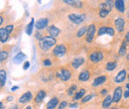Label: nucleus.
Returning <instances> with one entry per match:
<instances>
[{
	"label": "nucleus",
	"instance_id": "obj_39",
	"mask_svg": "<svg viewBox=\"0 0 129 109\" xmlns=\"http://www.w3.org/2000/svg\"><path fill=\"white\" fill-rule=\"evenodd\" d=\"M13 28H14V27H13V25H8V26H6V27H5V29H6V31L8 32V34H10L11 32L13 31Z\"/></svg>",
	"mask_w": 129,
	"mask_h": 109
},
{
	"label": "nucleus",
	"instance_id": "obj_50",
	"mask_svg": "<svg viewBox=\"0 0 129 109\" xmlns=\"http://www.w3.org/2000/svg\"><path fill=\"white\" fill-rule=\"evenodd\" d=\"M126 16H127V18L129 19V11H127V14H126Z\"/></svg>",
	"mask_w": 129,
	"mask_h": 109
},
{
	"label": "nucleus",
	"instance_id": "obj_22",
	"mask_svg": "<svg viewBox=\"0 0 129 109\" xmlns=\"http://www.w3.org/2000/svg\"><path fill=\"white\" fill-rule=\"evenodd\" d=\"M9 39V34L5 28H0V42L5 43Z\"/></svg>",
	"mask_w": 129,
	"mask_h": 109
},
{
	"label": "nucleus",
	"instance_id": "obj_43",
	"mask_svg": "<svg viewBox=\"0 0 129 109\" xmlns=\"http://www.w3.org/2000/svg\"><path fill=\"white\" fill-rule=\"evenodd\" d=\"M77 106H78V104H77V103H72V104L70 105V107H71V108H74V107H77Z\"/></svg>",
	"mask_w": 129,
	"mask_h": 109
},
{
	"label": "nucleus",
	"instance_id": "obj_11",
	"mask_svg": "<svg viewBox=\"0 0 129 109\" xmlns=\"http://www.w3.org/2000/svg\"><path fill=\"white\" fill-rule=\"evenodd\" d=\"M49 25V19L48 18H41L39 19L36 23H35V27L37 29V31H41V30H44L48 27Z\"/></svg>",
	"mask_w": 129,
	"mask_h": 109
},
{
	"label": "nucleus",
	"instance_id": "obj_25",
	"mask_svg": "<svg viewBox=\"0 0 129 109\" xmlns=\"http://www.w3.org/2000/svg\"><path fill=\"white\" fill-rule=\"evenodd\" d=\"M34 18H32L31 19V22L27 25V27H26V30H25V32H26V34L27 35H29V36H31L33 33V30H34Z\"/></svg>",
	"mask_w": 129,
	"mask_h": 109
},
{
	"label": "nucleus",
	"instance_id": "obj_42",
	"mask_svg": "<svg viewBox=\"0 0 129 109\" xmlns=\"http://www.w3.org/2000/svg\"><path fill=\"white\" fill-rule=\"evenodd\" d=\"M123 96H124L125 98H128L129 97V90H126L125 92H123Z\"/></svg>",
	"mask_w": 129,
	"mask_h": 109
},
{
	"label": "nucleus",
	"instance_id": "obj_10",
	"mask_svg": "<svg viewBox=\"0 0 129 109\" xmlns=\"http://www.w3.org/2000/svg\"><path fill=\"white\" fill-rule=\"evenodd\" d=\"M126 78H127V71H126L125 68H122V69L119 70L118 74L115 76V78H114V82L120 84V83H123Z\"/></svg>",
	"mask_w": 129,
	"mask_h": 109
},
{
	"label": "nucleus",
	"instance_id": "obj_29",
	"mask_svg": "<svg viewBox=\"0 0 129 109\" xmlns=\"http://www.w3.org/2000/svg\"><path fill=\"white\" fill-rule=\"evenodd\" d=\"M77 87H78V85L77 84H72L71 86H70V88L68 89V95L69 96H73L74 94L76 93V90H77Z\"/></svg>",
	"mask_w": 129,
	"mask_h": 109
},
{
	"label": "nucleus",
	"instance_id": "obj_28",
	"mask_svg": "<svg viewBox=\"0 0 129 109\" xmlns=\"http://www.w3.org/2000/svg\"><path fill=\"white\" fill-rule=\"evenodd\" d=\"M104 3H105V5H106V9H107L109 12H111L113 10V8H114V1H113V0H105Z\"/></svg>",
	"mask_w": 129,
	"mask_h": 109
},
{
	"label": "nucleus",
	"instance_id": "obj_36",
	"mask_svg": "<svg viewBox=\"0 0 129 109\" xmlns=\"http://www.w3.org/2000/svg\"><path fill=\"white\" fill-rule=\"evenodd\" d=\"M76 1L77 0H63V2H64V4L70 5V6H74V4L76 3Z\"/></svg>",
	"mask_w": 129,
	"mask_h": 109
},
{
	"label": "nucleus",
	"instance_id": "obj_41",
	"mask_svg": "<svg viewBox=\"0 0 129 109\" xmlns=\"http://www.w3.org/2000/svg\"><path fill=\"white\" fill-rule=\"evenodd\" d=\"M124 41L127 43V45H129V32H126V34H125V38H124Z\"/></svg>",
	"mask_w": 129,
	"mask_h": 109
},
{
	"label": "nucleus",
	"instance_id": "obj_45",
	"mask_svg": "<svg viewBox=\"0 0 129 109\" xmlns=\"http://www.w3.org/2000/svg\"><path fill=\"white\" fill-rule=\"evenodd\" d=\"M125 59H126V61H129V51L127 52V55H126V57H125Z\"/></svg>",
	"mask_w": 129,
	"mask_h": 109
},
{
	"label": "nucleus",
	"instance_id": "obj_47",
	"mask_svg": "<svg viewBox=\"0 0 129 109\" xmlns=\"http://www.w3.org/2000/svg\"><path fill=\"white\" fill-rule=\"evenodd\" d=\"M125 87H126V89H127V90H129V82H127V83L125 84Z\"/></svg>",
	"mask_w": 129,
	"mask_h": 109
},
{
	"label": "nucleus",
	"instance_id": "obj_46",
	"mask_svg": "<svg viewBox=\"0 0 129 109\" xmlns=\"http://www.w3.org/2000/svg\"><path fill=\"white\" fill-rule=\"evenodd\" d=\"M16 89H18V86H14V87H12V88H11V90H12V91H14V90H16Z\"/></svg>",
	"mask_w": 129,
	"mask_h": 109
},
{
	"label": "nucleus",
	"instance_id": "obj_24",
	"mask_svg": "<svg viewBox=\"0 0 129 109\" xmlns=\"http://www.w3.org/2000/svg\"><path fill=\"white\" fill-rule=\"evenodd\" d=\"M24 60H26V55L23 54V53H18L16 56L14 57L13 61L15 63H20L21 62H23Z\"/></svg>",
	"mask_w": 129,
	"mask_h": 109
},
{
	"label": "nucleus",
	"instance_id": "obj_32",
	"mask_svg": "<svg viewBox=\"0 0 129 109\" xmlns=\"http://www.w3.org/2000/svg\"><path fill=\"white\" fill-rule=\"evenodd\" d=\"M92 96H93V93H89V94H87V95H84V96L81 98V103L84 104V103L88 102V101L92 98Z\"/></svg>",
	"mask_w": 129,
	"mask_h": 109
},
{
	"label": "nucleus",
	"instance_id": "obj_44",
	"mask_svg": "<svg viewBox=\"0 0 129 109\" xmlns=\"http://www.w3.org/2000/svg\"><path fill=\"white\" fill-rule=\"evenodd\" d=\"M3 23H4V19H3L2 16H0V25H2Z\"/></svg>",
	"mask_w": 129,
	"mask_h": 109
},
{
	"label": "nucleus",
	"instance_id": "obj_4",
	"mask_svg": "<svg viewBox=\"0 0 129 109\" xmlns=\"http://www.w3.org/2000/svg\"><path fill=\"white\" fill-rule=\"evenodd\" d=\"M68 19L73 24L80 25V24H81L85 20V14H81V13H70L68 15Z\"/></svg>",
	"mask_w": 129,
	"mask_h": 109
},
{
	"label": "nucleus",
	"instance_id": "obj_20",
	"mask_svg": "<svg viewBox=\"0 0 129 109\" xmlns=\"http://www.w3.org/2000/svg\"><path fill=\"white\" fill-rule=\"evenodd\" d=\"M112 104V96L110 94L106 95L103 100H102V108L103 109H107L110 107V105Z\"/></svg>",
	"mask_w": 129,
	"mask_h": 109
},
{
	"label": "nucleus",
	"instance_id": "obj_13",
	"mask_svg": "<svg viewBox=\"0 0 129 109\" xmlns=\"http://www.w3.org/2000/svg\"><path fill=\"white\" fill-rule=\"evenodd\" d=\"M90 77H91L90 71H89L87 68H84V69H82L81 72H80V75H79V77H78V79H79V81H81V82H85V81L89 80Z\"/></svg>",
	"mask_w": 129,
	"mask_h": 109
},
{
	"label": "nucleus",
	"instance_id": "obj_21",
	"mask_svg": "<svg viewBox=\"0 0 129 109\" xmlns=\"http://www.w3.org/2000/svg\"><path fill=\"white\" fill-rule=\"evenodd\" d=\"M46 90H39L38 91V93L36 94V96H35V102L36 103H41L43 100H44V98L46 97Z\"/></svg>",
	"mask_w": 129,
	"mask_h": 109
},
{
	"label": "nucleus",
	"instance_id": "obj_14",
	"mask_svg": "<svg viewBox=\"0 0 129 109\" xmlns=\"http://www.w3.org/2000/svg\"><path fill=\"white\" fill-rule=\"evenodd\" d=\"M114 8L120 14L125 12V2L124 0H114Z\"/></svg>",
	"mask_w": 129,
	"mask_h": 109
},
{
	"label": "nucleus",
	"instance_id": "obj_38",
	"mask_svg": "<svg viewBox=\"0 0 129 109\" xmlns=\"http://www.w3.org/2000/svg\"><path fill=\"white\" fill-rule=\"evenodd\" d=\"M100 95H101V96H103V97H105L106 95H108V89L103 88V89L100 91Z\"/></svg>",
	"mask_w": 129,
	"mask_h": 109
},
{
	"label": "nucleus",
	"instance_id": "obj_15",
	"mask_svg": "<svg viewBox=\"0 0 129 109\" xmlns=\"http://www.w3.org/2000/svg\"><path fill=\"white\" fill-rule=\"evenodd\" d=\"M47 33L49 34V36H51L53 38H56V37H58L60 35L61 30L58 27H56L55 25H50V26L47 27Z\"/></svg>",
	"mask_w": 129,
	"mask_h": 109
},
{
	"label": "nucleus",
	"instance_id": "obj_53",
	"mask_svg": "<svg viewBox=\"0 0 129 109\" xmlns=\"http://www.w3.org/2000/svg\"><path fill=\"white\" fill-rule=\"evenodd\" d=\"M38 2H39V3H41V0H38Z\"/></svg>",
	"mask_w": 129,
	"mask_h": 109
},
{
	"label": "nucleus",
	"instance_id": "obj_34",
	"mask_svg": "<svg viewBox=\"0 0 129 109\" xmlns=\"http://www.w3.org/2000/svg\"><path fill=\"white\" fill-rule=\"evenodd\" d=\"M67 106H68V101L64 100V101H61V103L58 106V109H64Z\"/></svg>",
	"mask_w": 129,
	"mask_h": 109
},
{
	"label": "nucleus",
	"instance_id": "obj_1",
	"mask_svg": "<svg viewBox=\"0 0 129 109\" xmlns=\"http://www.w3.org/2000/svg\"><path fill=\"white\" fill-rule=\"evenodd\" d=\"M57 44V40L51 36H44L39 42H38V46L39 49L44 51V52H47L50 49L54 47L55 45Z\"/></svg>",
	"mask_w": 129,
	"mask_h": 109
},
{
	"label": "nucleus",
	"instance_id": "obj_37",
	"mask_svg": "<svg viewBox=\"0 0 129 109\" xmlns=\"http://www.w3.org/2000/svg\"><path fill=\"white\" fill-rule=\"evenodd\" d=\"M35 37H36V39L38 40V41H40L44 36L42 35V33H41V31H37V33L35 34Z\"/></svg>",
	"mask_w": 129,
	"mask_h": 109
},
{
	"label": "nucleus",
	"instance_id": "obj_16",
	"mask_svg": "<svg viewBox=\"0 0 129 109\" xmlns=\"http://www.w3.org/2000/svg\"><path fill=\"white\" fill-rule=\"evenodd\" d=\"M84 63V59L83 58H81V57H79V58H76V59H74L72 62H71V66H72V68H74V69H78L81 65H82Z\"/></svg>",
	"mask_w": 129,
	"mask_h": 109
},
{
	"label": "nucleus",
	"instance_id": "obj_51",
	"mask_svg": "<svg viewBox=\"0 0 129 109\" xmlns=\"http://www.w3.org/2000/svg\"><path fill=\"white\" fill-rule=\"evenodd\" d=\"M26 109H31V106H28V107H27Z\"/></svg>",
	"mask_w": 129,
	"mask_h": 109
},
{
	"label": "nucleus",
	"instance_id": "obj_18",
	"mask_svg": "<svg viewBox=\"0 0 129 109\" xmlns=\"http://www.w3.org/2000/svg\"><path fill=\"white\" fill-rule=\"evenodd\" d=\"M117 65H118V62H117V61L115 59L109 60L108 62H106V64H105V70L106 71H113L114 69H116Z\"/></svg>",
	"mask_w": 129,
	"mask_h": 109
},
{
	"label": "nucleus",
	"instance_id": "obj_52",
	"mask_svg": "<svg viewBox=\"0 0 129 109\" xmlns=\"http://www.w3.org/2000/svg\"><path fill=\"white\" fill-rule=\"evenodd\" d=\"M1 87H2V84H1V82H0V88H1Z\"/></svg>",
	"mask_w": 129,
	"mask_h": 109
},
{
	"label": "nucleus",
	"instance_id": "obj_7",
	"mask_svg": "<svg viewBox=\"0 0 129 109\" xmlns=\"http://www.w3.org/2000/svg\"><path fill=\"white\" fill-rule=\"evenodd\" d=\"M125 24H126L125 19L123 17H118L117 19L114 20V29L119 34H121L125 30Z\"/></svg>",
	"mask_w": 129,
	"mask_h": 109
},
{
	"label": "nucleus",
	"instance_id": "obj_27",
	"mask_svg": "<svg viewBox=\"0 0 129 109\" xmlns=\"http://www.w3.org/2000/svg\"><path fill=\"white\" fill-rule=\"evenodd\" d=\"M87 27H88V26H82L81 28H80V29L78 30V32H77V37H78V38H81L83 35H85V34H86V31H87Z\"/></svg>",
	"mask_w": 129,
	"mask_h": 109
},
{
	"label": "nucleus",
	"instance_id": "obj_12",
	"mask_svg": "<svg viewBox=\"0 0 129 109\" xmlns=\"http://www.w3.org/2000/svg\"><path fill=\"white\" fill-rule=\"evenodd\" d=\"M108 79V77L106 75H102V76H98L97 78H94V80L92 81V86L93 87H98L102 84H104Z\"/></svg>",
	"mask_w": 129,
	"mask_h": 109
},
{
	"label": "nucleus",
	"instance_id": "obj_31",
	"mask_svg": "<svg viewBox=\"0 0 129 109\" xmlns=\"http://www.w3.org/2000/svg\"><path fill=\"white\" fill-rule=\"evenodd\" d=\"M109 11L107 9H101V10H98V16L100 18H106L107 16L109 15Z\"/></svg>",
	"mask_w": 129,
	"mask_h": 109
},
{
	"label": "nucleus",
	"instance_id": "obj_8",
	"mask_svg": "<svg viewBox=\"0 0 129 109\" xmlns=\"http://www.w3.org/2000/svg\"><path fill=\"white\" fill-rule=\"evenodd\" d=\"M67 53H68V49L63 44L57 45L53 49V55L55 57H64Z\"/></svg>",
	"mask_w": 129,
	"mask_h": 109
},
{
	"label": "nucleus",
	"instance_id": "obj_2",
	"mask_svg": "<svg viewBox=\"0 0 129 109\" xmlns=\"http://www.w3.org/2000/svg\"><path fill=\"white\" fill-rule=\"evenodd\" d=\"M72 70L69 67H60L57 69L56 74H55V78H57L58 79H60L61 81L67 82L72 78Z\"/></svg>",
	"mask_w": 129,
	"mask_h": 109
},
{
	"label": "nucleus",
	"instance_id": "obj_40",
	"mask_svg": "<svg viewBox=\"0 0 129 109\" xmlns=\"http://www.w3.org/2000/svg\"><path fill=\"white\" fill-rule=\"evenodd\" d=\"M30 66V62H24V64H23V69H28V67Z\"/></svg>",
	"mask_w": 129,
	"mask_h": 109
},
{
	"label": "nucleus",
	"instance_id": "obj_3",
	"mask_svg": "<svg viewBox=\"0 0 129 109\" xmlns=\"http://www.w3.org/2000/svg\"><path fill=\"white\" fill-rule=\"evenodd\" d=\"M104 57L105 56H104V53L102 51H100V50H94V51H92L89 54L88 59H89V61H90L91 63L97 64V63H100V62L104 60Z\"/></svg>",
	"mask_w": 129,
	"mask_h": 109
},
{
	"label": "nucleus",
	"instance_id": "obj_33",
	"mask_svg": "<svg viewBox=\"0 0 129 109\" xmlns=\"http://www.w3.org/2000/svg\"><path fill=\"white\" fill-rule=\"evenodd\" d=\"M8 56H9V54H8L7 51H1L0 52V62L5 61L8 58Z\"/></svg>",
	"mask_w": 129,
	"mask_h": 109
},
{
	"label": "nucleus",
	"instance_id": "obj_23",
	"mask_svg": "<svg viewBox=\"0 0 129 109\" xmlns=\"http://www.w3.org/2000/svg\"><path fill=\"white\" fill-rule=\"evenodd\" d=\"M58 104H59V98L55 96V97H53L48 102L46 109H55L58 106Z\"/></svg>",
	"mask_w": 129,
	"mask_h": 109
},
{
	"label": "nucleus",
	"instance_id": "obj_5",
	"mask_svg": "<svg viewBox=\"0 0 129 109\" xmlns=\"http://www.w3.org/2000/svg\"><path fill=\"white\" fill-rule=\"evenodd\" d=\"M103 35H108L110 37L115 36V29L109 26H101L97 30V37H101Z\"/></svg>",
	"mask_w": 129,
	"mask_h": 109
},
{
	"label": "nucleus",
	"instance_id": "obj_35",
	"mask_svg": "<svg viewBox=\"0 0 129 109\" xmlns=\"http://www.w3.org/2000/svg\"><path fill=\"white\" fill-rule=\"evenodd\" d=\"M42 64L44 65V66H50V65H52V61H51V59H45L43 62H42Z\"/></svg>",
	"mask_w": 129,
	"mask_h": 109
},
{
	"label": "nucleus",
	"instance_id": "obj_48",
	"mask_svg": "<svg viewBox=\"0 0 129 109\" xmlns=\"http://www.w3.org/2000/svg\"><path fill=\"white\" fill-rule=\"evenodd\" d=\"M109 109H118V107H116V106H113V107H110Z\"/></svg>",
	"mask_w": 129,
	"mask_h": 109
},
{
	"label": "nucleus",
	"instance_id": "obj_17",
	"mask_svg": "<svg viewBox=\"0 0 129 109\" xmlns=\"http://www.w3.org/2000/svg\"><path fill=\"white\" fill-rule=\"evenodd\" d=\"M127 43L124 41V40H122V42H121V45H120V48H119V50H118V56L119 57H121V58H124V57H126V55H127Z\"/></svg>",
	"mask_w": 129,
	"mask_h": 109
},
{
	"label": "nucleus",
	"instance_id": "obj_9",
	"mask_svg": "<svg viewBox=\"0 0 129 109\" xmlns=\"http://www.w3.org/2000/svg\"><path fill=\"white\" fill-rule=\"evenodd\" d=\"M123 96V88L122 86H116L113 90V95H112V102L113 103H118L121 98Z\"/></svg>",
	"mask_w": 129,
	"mask_h": 109
},
{
	"label": "nucleus",
	"instance_id": "obj_6",
	"mask_svg": "<svg viewBox=\"0 0 129 109\" xmlns=\"http://www.w3.org/2000/svg\"><path fill=\"white\" fill-rule=\"evenodd\" d=\"M96 34V26L94 24H90L87 27V31H86V36H85V41L87 43H91L95 37Z\"/></svg>",
	"mask_w": 129,
	"mask_h": 109
},
{
	"label": "nucleus",
	"instance_id": "obj_49",
	"mask_svg": "<svg viewBox=\"0 0 129 109\" xmlns=\"http://www.w3.org/2000/svg\"><path fill=\"white\" fill-rule=\"evenodd\" d=\"M2 107H3V103H2V102H0V109L2 108Z\"/></svg>",
	"mask_w": 129,
	"mask_h": 109
},
{
	"label": "nucleus",
	"instance_id": "obj_26",
	"mask_svg": "<svg viewBox=\"0 0 129 109\" xmlns=\"http://www.w3.org/2000/svg\"><path fill=\"white\" fill-rule=\"evenodd\" d=\"M84 95H85V89H84V88H81L78 92H76L74 99H75V100H80V99H81Z\"/></svg>",
	"mask_w": 129,
	"mask_h": 109
},
{
	"label": "nucleus",
	"instance_id": "obj_30",
	"mask_svg": "<svg viewBox=\"0 0 129 109\" xmlns=\"http://www.w3.org/2000/svg\"><path fill=\"white\" fill-rule=\"evenodd\" d=\"M5 81H6V71L4 69H1L0 70V82H1L2 86H4Z\"/></svg>",
	"mask_w": 129,
	"mask_h": 109
},
{
	"label": "nucleus",
	"instance_id": "obj_19",
	"mask_svg": "<svg viewBox=\"0 0 129 109\" xmlns=\"http://www.w3.org/2000/svg\"><path fill=\"white\" fill-rule=\"evenodd\" d=\"M32 97H33L32 92H31V91H27V92H25V93L19 98V102H20L21 104L27 103V102H29V101L32 100Z\"/></svg>",
	"mask_w": 129,
	"mask_h": 109
}]
</instances>
